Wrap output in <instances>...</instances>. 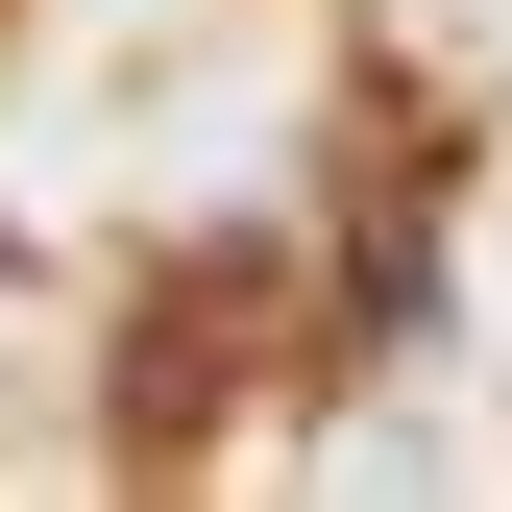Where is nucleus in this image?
I'll list each match as a JSON object with an SVG mask.
<instances>
[{
    "label": "nucleus",
    "instance_id": "f257e3e1",
    "mask_svg": "<svg viewBox=\"0 0 512 512\" xmlns=\"http://www.w3.org/2000/svg\"><path fill=\"white\" fill-rule=\"evenodd\" d=\"M244 342H269V244H196V269H171V342L122 366V439H196L244 391Z\"/></svg>",
    "mask_w": 512,
    "mask_h": 512
}]
</instances>
